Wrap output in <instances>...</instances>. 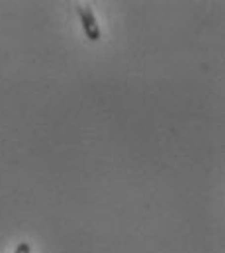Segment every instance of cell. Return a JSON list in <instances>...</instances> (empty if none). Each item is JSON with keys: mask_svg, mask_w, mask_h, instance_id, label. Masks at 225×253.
Segmentation results:
<instances>
[{"mask_svg": "<svg viewBox=\"0 0 225 253\" xmlns=\"http://www.w3.org/2000/svg\"><path fill=\"white\" fill-rule=\"evenodd\" d=\"M76 14H78V20L82 24L84 36L90 42H98L102 38V32H100V26L96 22V16H94L92 6L90 4H76Z\"/></svg>", "mask_w": 225, "mask_h": 253, "instance_id": "1", "label": "cell"}, {"mask_svg": "<svg viewBox=\"0 0 225 253\" xmlns=\"http://www.w3.org/2000/svg\"><path fill=\"white\" fill-rule=\"evenodd\" d=\"M14 253H32V248H30L28 242H22V244H18V248L14 250Z\"/></svg>", "mask_w": 225, "mask_h": 253, "instance_id": "2", "label": "cell"}]
</instances>
